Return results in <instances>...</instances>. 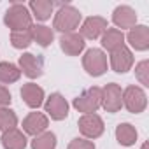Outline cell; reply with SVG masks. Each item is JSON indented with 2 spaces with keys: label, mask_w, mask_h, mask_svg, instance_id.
<instances>
[{
  "label": "cell",
  "mask_w": 149,
  "mask_h": 149,
  "mask_svg": "<svg viewBox=\"0 0 149 149\" xmlns=\"http://www.w3.org/2000/svg\"><path fill=\"white\" fill-rule=\"evenodd\" d=\"M83 21V14L79 9H76L70 4H61L58 13L54 14L53 19V28L63 33H70V32H76V28H79Z\"/></svg>",
  "instance_id": "6da1fadb"
},
{
  "label": "cell",
  "mask_w": 149,
  "mask_h": 149,
  "mask_svg": "<svg viewBox=\"0 0 149 149\" xmlns=\"http://www.w3.org/2000/svg\"><path fill=\"white\" fill-rule=\"evenodd\" d=\"M4 23L11 32H23V30H30L33 21H32V14L28 11L26 6L19 4V2H13V6L6 11L4 14Z\"/></svg>",
  "instance_id": "7a4b0ae2"
},
{
  "label": "cell",
  "mask_w": 149,
  "mask_h": 149,
  "mask_svg": "<svg viewBox=\"0 0 149 149\" xmlns=\"http://www.w3.org/2000/svg\"><path fill=\"white\" fill-rule=\"evenodd\" d=\"M102 104V88L93 86L84 90L77 98H74V109L83 112V114H95L100 109Z\"/></svg>",
  "instance_id": "3957f363"
},
{
  "label": "cell",
  "mask_w": 149,
  "mask_h": 149,
  "mask_svg": "<svg viewBox=\"0 0 149 149\" xmlns=\"http://www.w3.org/2000/svg\"><path fill=\"white\" fill-rule=\"evenodd\" d=\"M83 67L90 76L100 77L107 72V54L104 53V49L91 47L83 56Z\"/></svg>",
  "instance_id": "277c9868"
},
{
  "label": "cell",
  "mask_w": 149,
  "mask_h": 149,
  "mask_svg": "<svg viewBox=\"0 0 149 149\" xmlns=\"http://www.w3.org/2000/svg\"><path fill=\"white\" fill-rule=\"evenodd\" d=\"M123 105L132 114H140L147 107V95L140 86H128L123 90Z\"/></svg>",
  "instance_id": "5b68a950"
},
{
  "label": "cell",
  "mask_w": 149,
  "mask_h": 149,
  "mask_svg": "<svg viewBox=\"0 0 149 149\" xmlns=\"http://www.w3.org/2000/svg\"><path fill=\"white\" fill-rule=\"evenodd\" d=\"M77 126H79V132L84 139L88 140H93V139H98L104 130H105V125H104V119L95 112V114H83L77 121Z\"/></svg>",
  "instance_id": "8992f818"
},
{
  "label": "cell",
  "mask_w": 149,
  "mask_h": 149,
  "mask_svg": "<svg viewBox=\"0 0 149 149\" xmlns=\"http://www.w3.org/2000/svg\"><path fill=\"white\" fill-rule=\"evenodd\" d=\"M100 107H104L105 112H118L123 107V90L119 84L116 83H109L102 88V104Z\"/></svg>",
  "instance_id": "52a82bcc"
},
{
  "label": "cell",
  "mask_w": 149,
  "mask_h": 149,
  "mask_svg": "<svg viewBox=\"0 0 149 149\" xmlns=\"http://www.w3.org/2000/svg\"><path fill=\"white\" fill-rule=\"evenodd\" d=\"M109 28V23L105 18L102 16H90L83 21L81 25V30H79V35L84 39V40H97L104 35V32Z\"/></svg>",
  "instance_id": "ba28073f"
},
{
  "label": "cell",
  "mask_w": 149,
  "mask_h": 149,
  "mask_svg": "<svg viewBox=\"0 0 149 149\" xmlns=\"http://www.w3.org/2000/svg\"><path fill=\"white\" fill-rule=\"evenodd\" d=\"M46 116H49L54 121H61L68 116V102L61 93H51L44 102Z\"/></svg>",
  "instance_id": "9c48e42d"
},
{
  "label": "cell",
  "mask_w": 149,
  "mask_h": 149,
  "mask_svg": "<svg viewBox=\"0 0 149 149\" xmlns=\"http://www.w3.org/2000/svg\"><path fill=\"white\" fill-rule=\"evenodd\" d=\"M18 67L19 70L25 74L26 77L30 79H37L42 76L44 72V60L37 54H32V53H23L19 56V61H18Z\"/></svg>",
  "instance_id": "30bf717a"
},
{
  "label": "cell",
  "mask_w": 149,
  "mask_h": 149,
  "mask_svg": "<svg viewBox=\"0 0 149 149\" xmlns=\"http://www.w3.org/2000/svg\"><path fill=\"white\" fill-rule=\"evenodd\" d=\"M109 61H111V67H112L114 72L125 74V72H128V70L133 67V53H132V49L126 47V44H125L123 47H119V49H116V51L111 53Z\"/></svg>",
  "instance_id": "8fae6325"
},
{
  "label": "cell",
  "mask_w": 149,
  "mask_h": 149,
  "mask_svg": "<svg viewBox=\"0 0 149 149\" xmlns=\"http://www.w3.org/2000/svg\"><path fill=\"white\" fill-rule=\"evenodd\" d=\"M125 40L135 51H147L149 49V28L146 25H135L125 35Z\"/></svg>",
  "instance_id": "7c38bea8"
},
{
  "label": "cell",
  "mask_w": 149,
  "mask_h": 149,
  "mask_svg": "<svg viewBox=\"0 0 149 149\" xmlns=\"http://www.w3.org/2000/svg\"><path fill=\"white\" fill-rule=\"evenodd\" d=\"M47 125H49V118L44 112H30L23 119L21 126H23V133L37 137V135H40L42 132L47 130Z\"/></svg>",
  "instance_id": "4fadbf2b"
},
{
  "label": "cell",
  "mask_w": 149,
  "mask_h": 149,
  "mask_svg": "<svg viewBox=\"0 0 149 149\" xmlns=\"http://www.w3.org/2000/svg\"><path fill=\"white\" fill-rule=\"evenodd\" d=\"M112 23L118 30H130L137 25V13L130 6H118L112 13Z\"/></svg>",
  "instance_id": "5bb4252c"
},
{
  "label": "cell",
  "mask_w": 149,
  "mask_h": 149,
  "mask_svg": "<svg viewBox=\"0 0 149 149\" xmlns=\"http://www.w3.org/2000/svg\"><path fill=\"white\" fill-rule=\"evenodd\" d=\"M60 47L67 56H79L84 51L86 42L77 32H70V33H63L60 37Z\"/></svg>",
  "instance_id": "9a60e30c"
},
{
  "label": "cell",
  "mask_w": 149,
  "mask_h": 149,
  "mask_svg": "<svg viewBox=\"0 0 149 149\" xmlns=\"http://www.w3.org/2000/svg\"><path fill=\"white\" fill-rule=\"evenodd\" d=\"M19 93H21L23 102H25L30 109H39V107L44 104V98H46L44 90H42L39 84H35V83H26V84H23V88H21Z\"/></svg>",
  "instance_id": "2e32d148"
},
{
  "label": "cell",
  "mask_w": 149,
  "mask_h": 149,
  "mask_svg": "<svg viewBox=\"0 0 149 149\" xmlns=\"http://www.w3.org/2000/svg\"><path fill=\"white\" fill-rule=\"evenodd\" d=\"M100 42H102V47L107 49L109 53L119 49L125 46V33L118 28H107L104 32V35L100 37Z\"/></svg>",
  "instance_id": "e0dca14e"
},
{
  "label": "cell",
  "mask_w": 149,
  "mask_h": 149,
  "mask_svg": "<svg viewBox=\"0 0 149 149\" xmlns=\"http://www.w3.org/2000/svg\"><path fill=\"white\" fill-rule=\"evenodd\" d=\"M54 9V4L51 0H32L28 4V11L32 14V18H35L37 21H46L51 18Z\"/></svg>",
  "instance_id": "ac0fdd59"
},
{
  "label": "cell",
  "mask_w": 149,
  "mask_h": 149,
  "mask_svg": "<svg viewBox=\"0 0 149 149\" xmlns=\"http://www.w3.org/2000/svg\"><path fill=\"white\" fill-rule=\"evenodd\" d=\"M2 146H4V149H25L26 147V135L18 128L4 132L2 133Z\"/></svg>",
  "instance_id": "d6986e66"
},
{
  "label": "cell",
  "mask_w": 149,
  "mask_h": 149,
  "mask_svg": "<svg viewBox=\"0 0 149 149\" xmlns=\"http://www.w3.org/2000/svg\"><path fill=\"white\" fill-rule=\"evenodd\" d=\"M30 33H32V40L37 42V44L42 46V47L51 46V42L54 40V32H53V28H49V26H46V25H32Z\"/></svg>",
  "instance_id": "ffe728a7"
},
{
  "label": "cell",
  "mask_w": 149,
  "mask_h": 149,
  "mask_svg": "<svg viewBox=\"0 0 149 149\" xmlns=\"http://www.w3.org/2000/svg\"><path fill=\"white\" fill-rule=\"evenodd\" d=\"M116 140L125 146V147H130L137 142V130L133 125L130 123H119L116 126Z\"/></svg>",
  "instance_id": "44dd1931"
},
{
  "label": "cell",
  "mask_w": 149,
  "mask_h": 149,
  "mask_svg": "<svg viewBox=\"0 0 149 149\" xmlns=\"http://www.w3.org/2000/svg\"><path fill=\"white\" fill-rule=\"evenodd\" d=\"M21 77V70L18 65L11 61H0V83L2 84H13Z\"/></svg>",
  "instance_id": "7402d4cb"
},
{
  "label": "cell",
  "mask_w": 149,
  "mask_h": 149,
  "mask_svg": "<svg viewBox=\"0 0 149 149\" xmlns=\"http://www.w3.org/2000/svg\"><path fill=\"white\" fill-rule=\"evenodd\" d=\"M54 147H56V135L53 132L46 130L32 139V149H54Z\"/></svg>",
  "instance_id": "603a6c76"
},
{
  "label": "cell",
  "mask_w": 149,
  "mask_h": 149,
  "mask_svg": "<svg viewBox=\"0 0 149 149\" xmlns=\"http://www.w3.org/2000/svg\"><path fill=\"white\" fill-rule=\"evenodd\" d=\"M18 126V116L13 109L4 107L0 109V132H9Z\"/></svg>",
  "instance_id": "cb8c5ba5"
},
{
  "label": "cell",
  "mask_w": 149,
  "mask_h": 149,
  "mask_svg": "<svg viewBox=\"0 0 149 149\" xmlns=\"http://www.w3.org/2000/svg\"><path fill=\"white\" fill-rule=\"evenodd\" d=\"M32 33L30 30H23V32H11V44L16 49H26L32 44Z\"/></svg>",
  "instance_id": "d4e9b609"
},
{
  "label": "cell",
  "mask_w": 149,
  "mask_h": 149,
  "mask_svg": "<svg viewBox=\"0 0 149 149\" xmlns=\"http://www.w3.org/2000/svg\"><path fill=\"white\" fill-rule=\"evenodd\" d=\"M135 77L144 88L149 86V61L147 60H142L135 65Z\"/></svg>",
  "instance_id": "484cf974"
},
{
  "label": "cell",
  "mask_w": 149,
  "mask_h": 149,
  "mask_svg": "<svg viewBox=\"0 0 149 149\" xmlns=\"http://www.w3.org/2000/svg\"><path fill=\"white\" fill-rule=\"evenodd\" d=\"M67 149H95V144L88 139H72Z\"/></svg>",
  "instance_id": "4316f807"
},
{
  "label": "cell",
  "mask_w": 149,
  "mask_h": 149,
  "mask_svg": "<svg viewBox=\"0 0 149 149\" xmlns=\"http://www.w3.org/2000/svg\"><path fill=\"white\" fill-rule=\"evenodd\" d=\"M13 102V97H11V91L4 86V84H0V109H4V107H9Z\"/></svg>",
  "instance_id": "83f0119b"
},
{
  "label": "cell",
  "mask_w": 149,
  "mask_h": 149,
  "mask_svg": "<svg viewBox=\"0 0 149 149\" xmlns=\"http://www.w3.org/2000/svg\"><path fill=\"white\" fill-rule=\"evenodd\" d=\"M140 149H147V142H144V144H142V147H140Z\"/></svg>",
  "instance_id": "f1b7e54d"
}]
</instances>
